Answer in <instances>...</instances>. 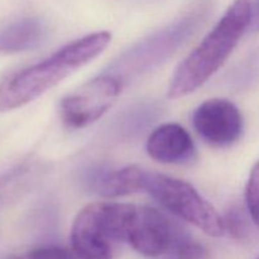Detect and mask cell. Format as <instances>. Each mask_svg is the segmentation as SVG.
<instances>
[{"label":"cell","mask_w":259,"mask_h":259,"mask_svg":"<svg viewBox=\"0 0 259 259\" xmlns=\"http://www.w3.org/2000/svg\"><path fill=\"white\" fill-rule=\"evenodd\" d=\"M7 259H76L72 252L66 248L55 247H39L34 249L25 250V252L17 253L9 255Z\"/></svg>","instance_id":"obj_12"},{"label":"cell","mask_w":259,"mask_h":259,"mask_svg":"<svg viewBox=\"0 0 259 259\" xmlns=\"http://www.w3.org/2000/svg\"><path fill=\"white\" fill-rule=\"evenodd\" d=\"M70 239L76 259H113L111 239L101 222L98 202L78 211Z\"/></svg>","instance_id":"obj_7"},{"label":"cell","mask_w":259,"mask_h":259,"mask_svg":"<svg viewBox=\"0 0 259 259\" xmlns=\"http://www.w3.org/2000/svg\"><path fill=\"white\" fill-rule=\"evenodd\" d=\"M250 0H235L202 42L182 61L169 82L167 96L180 99L195 93L228 60L252 24Z\"/></svg>","instance_id":"obj_2"},{"label":"cell","mask_w":259,"mask_h":259,"mask_svg":"<svg viewBox=\"0 0 259 259\" xmlns=\"http://www.w3.org/2000/svg\"><path fill=\"white\" fill-rule=\"evenodd\" d=\"M143 169L139 166H126L105 175L98 184V192L104 197L126 196L143 190Z\"/></svg>","instance_id":"obj_10"},{"label":"cell","mask_w":259,"mask_h":259,"mask_svg":"<svg viewBox=\"0 0 259 259\" xmlns=\"http://www.w3.org/2000/svg\"><path fill=\"white\" fill-rule=\"evenodd\" d=\"M258 259H259V258H258Z\"/></svg>","instance_id":"obj_16"},{"label":"cell","mask_w":259,"mask_h":259,"mask_svg":"<svg viewBox=\"0 0 259 259\" xmlns=\"http://www.w3.org/2000/svg\"><path fill=\"white\" fill-rule=\"evenodd\" d=\"M172 252L177 259H205L207 254L206 249L201 244L186 235L177 243Z\"/></svg>","instance_id":"obj_13"},{"label":"cell","mask_w":259,"mask_h":259,"mask_svg":"<svg viewBox=\"0 0 259 259\" xmlns=\"http://www.w3.org/2000/svg\"><path fill=\"white\" fill-rule=\"evenodd\" d=\"M245 202L253 223L259 229V161L253 166L245 189Z\"/></svg>","instance_id":"obj_11"},{"label":"cell","mask_w":259,"mask_h":259,"mask_svg":"<svg viewBox=\"0 0 259 259\" xmlns=\"http://www.w3.org/2000/svg\"><path fill=\"white\" fill-rule=\"evenodd\" d=\"M45 24L38 18L24 17L0 30V52L18 53L35 47L45 37Z\"/></svg>","instance_id":"obj_9"},{"label":"cell","mask_w":259,"mask_h":259,"mask_svg":"<svg viewBox=\"0 0 259 259\" xmlns=\"http://www.w3.org/2000/svg\"><path fill=\"white\" fill-rule=\"evenodd\" d=\"M109 32H95L68 43L46 60L14 73L0 85V111L22 108L57 86L105 51Z\"/></svg>","instance_id":"obj_1"},{"label":"cell","mask_w":259,"mask_h":259,"mask_svg":"<svg viewBox=\"0 0 259 259\" xmlns=\"http://www.w3.org/2000/svg\"><path fill=\"white\" fill-rule=\"evenodd\" d=\"M225 222V229L229 232L230 234L238 239H244L248 234V228L245 224V220L243 215L240 214L239 210H234L230 212L229 217L224 219Z\"/></svg>","instance_id":"obj_14"},{"label":"cell","mask_w":259,"mask_h":259,"mask_svg":"<svg viewBox=\"0 0 259 259\" xmlns=\"http://www.w3.org/2000/svg\"><path fill=\"white\" fill-rule=\"evenodd\" d=\"M123 90V81L113 75H103L88 81L62 99L60 115L71 129H82L95 123L111 106Z\"/></svg>","instance_id":"obj_5"},{"label":"cell","mask_w":259,"mask_h":259,"mask_svg":"<svg viewBox=\"0 0 259 259\" xmlns=\"http://www.w3.org/2000/svg\"><path fill=\"white\" fill-rule=\"evenodd\" d=\"M118 242H126L146 257H158L174 250L185 237L182 230L157 209L116 202Z\"/></svg>","instance_id":"obj_4"},{"label":"cell","mask_w":259,"mask_h":259,"mask_svg":"<svg viewBox=\"0 0 259 259\" xmlns=\"http://www.w3.org/2000/svg\"><path fill=\"white\" fill-rule=\"evenodd\" d=\"M192 124L200 138L211 147L224 148L237 143L243 134V116L227 99H209L197 106Z\"/></svg>","instance_id":"obj_6"},{"label":"cell","mask_w":259,"mask_h":259,"mask_svg":"<svg viewBox=\"0 0 259 259\" xmlns=\"http://www.w3.org/2000/svg\"><path fill=\"white\" fill-rule=\"evenodd\" d=\"M146 148L151 158L166 164L190 163L196 157V147L189 132L175 123L154 129L147 139Z\"/></svg>","instance_id":"obj_8"},{"label":"cell","mask_w":259,"mask_h":259,"mask_svg":"<svg viewBox=\"0 0 259 259\" xmlns=\"http://www.w3.org/2000/svg\"><path fill=\"white\" fill-rule=\"evenodd\" d=\"M143 190L180 219L210 237L227 233L224 218L189 182L153 171L144 172Z\"/></svg>","instance_id":"obj_3"},{"label":"cell","mask_w":259,"mask_h":259,"mask_svg":"<svg viewBox=\"0 0 259 259\" xmlns=\"http://www.w3.org/2000/svg\"><path fill=\"white\" fill-rule=\"evenodd\" d=\"M252 29L254 32H259V2L255 7V9L253 10V18H252V24H250Z\"/></svg>","instance_id":"obj_15"}]
</instances>
